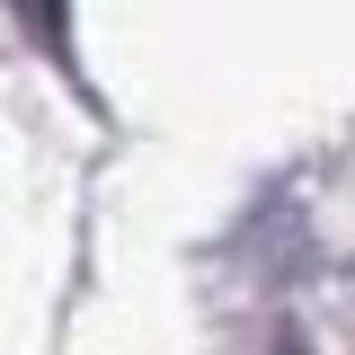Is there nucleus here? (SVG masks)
<instances>
[{"label":"nucleus","mask_w":355,"mask_h":355,"mask_svg":"<svg viewBox=\"0 0 355 355\" xmlns=\"http://www.w3.org/2000/svg\"><path fill=\"white\" fill-rule=\"evenodd\" d=\"M9 9H18V18H27L44 44H62V0H9Z\"/></svg>","instance_id":"1"}]
</instances>
